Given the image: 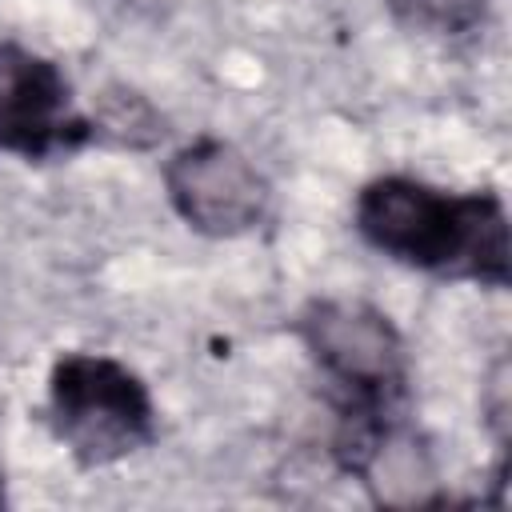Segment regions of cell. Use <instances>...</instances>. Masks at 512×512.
<instances>
[{
	"instance_id": "obj_8",
	"label": "cell",
	"mask_w": 512,
	"mask_h": 512,
	"mask_svg": "<svg viewBox=\"0 0 512 512\" xmlns=\"http://www.w3.org/2000/svg\"><path fill=\"white\" fill-rule=\"evenodd\" d=\"M0 504H4V488H0Z\"/></svg>"
},
{
	"instance_id": "obj_1",
	"label": "cell",
	"mask_w": 512,
	"mask_h": 512,
	"mask_svg": "<svg viewBox=\"0 0 512 512\" xmlns=\"http://www.w3.org/2000/svg\"><path fill=\"white\" fill-rule=\"evenodd\" d=\"M364 244L404 268L508 288V212L496 192H444L416 176H376L352 208Z\"/></svg>"
},
{
	"instance_id": "obj_2",
	"label": "cell",
	"mask_w": 512,
	"mask_h": 512,
	"mask_svg": "<svg viewBox=\"0 0 512 512\" xmlns=\"http://www.w3.org/2000/svg\"><path fill=\"white\" fill-rule=\"evenodd\" d=\"M48 420L80 468H108L156 440L148 384L104 352H64L52 364Z\"/></svg>"
},
{
	"instance_id": "obj_5",
	"label": "cell",
	"mask_w": 512,
	"mask_h": 512,
	"mask_svg": "<svg viewBox=\"0 0 512 512\" xmlns=\"http://www.w3.org/2000/svg\"><path fill=\"white\" fill-rule=\"evenodd\" d=\"M92 136V120L72 112L60 64L0 40V148L24 160H44L52 152H72Z\"/></svg>"
},
{
	"instance_id": "obj_3",
	"label": "cell",
	"mask_w": 512,
	"mask_h": 512,
	"mask_svg": "<svg viewBox=\"0 0 512 512\" xmlns=\"http://www.w3.org/2000/svg\"><path fill=\"white\" fill-rule=\"evenodd\" d=\"M296 332L332 384L336 412H400L408 356L388 312L356 296H320L300 312Z\"/></svg>"
},
{
	"instance_id": "obj_6",
	"label": "cell",
	"mask_w": 512,
	"mask_h": 512,
	"mask_svg": "<svg viewBox=\"0 0 512 512\" xmlns=\"http://www.w3.org/2000/svg\"><path fill=\"white\" fill-rule=\"evenodd\" d=\"M388 12L424 36H464L484 24L492 0H384Z\"/></svg>"
},
{
	"instance_id": "obj_7",
	"label": "cell",
	"mask_w": 512,
	"mask_h": 512,
	"mask_svg": "<svg viewBox=\"0 0 512 512\" xmlns=\"http://www.w3.org/2000/svg\"><path fill=\"white\" fill-rule=\"evenodd\" d=\"M484 412H488V424L496 428V440L504 444V436H508V364L504 360L492 372V384H488V396H484Z\"/></svg>"
},
{
	"instance_id": "obj_4",
	"label": "cell",
	"mask_w": 512,
	"mask_h": 512,
	"mask_svg": "<svg viewBox=\"0 0 512 512\" xmlns=\"http://www.w3.org/2000/svg\"><path fill=\"white\" fill-rule=\"evenodd\" d=\"M164 192L172 212L212 240L252 232L272 200L260 168L220 136H196L176 148L164 164Z\"/></svg>"
}]
</instances>
